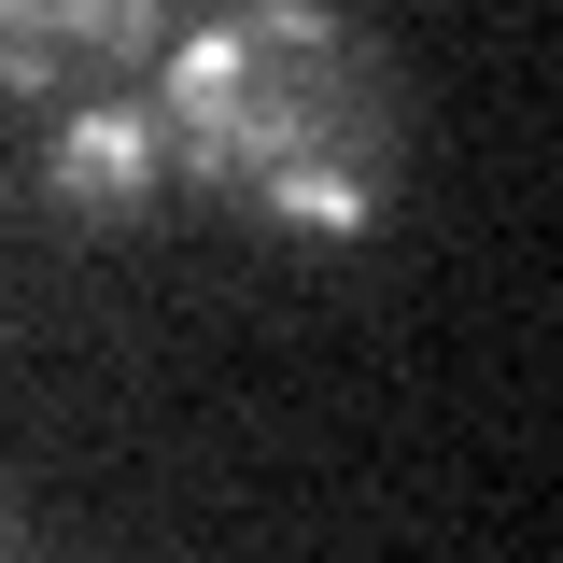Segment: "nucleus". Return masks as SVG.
Masks as SVG:
<instances>
[{
	"label": "nucleus",
	"instance_id": "obj_2",
	"mask_svg": "<svg viewBox=\"0 0 563 563\" xmlns=\"http://www.w3.org/2000/svg\"><path fill=\"white\" fill-rule=\"evenodd\" d=\"M141 57H155V0H0V85L29 99H99Z\"/></svg>",
	"mask_w": 563,
	"mask_h": 563
},
{
	"label": "nucleus",
	"instance_id": "obj_1",
	"mask_svg": "<svg viewBox=\"0 0 563 563\" xmlns=\"http://www.w3.org/2000/svg\"><path fill=\"white\" fill-rule=\"evenodd\" d=\"M155 141L211 198H254L268 225L352 240L380 198V155H395V99L352 57V29H324L310 0H254V14H225L169 57Z\"/></svg>",
	"mask_w": 563,
	"mask_h": 563
},
{
	"label": "nucleus",
	"instance_id": "obj_3",
	"mask_svg": "<svg viewBox=\"0 0 563 563\" xmlns=\"http://www.w3.org/2000/svg\"><path fill=\"white\" fill-rule=\"evenodd\" d=\"M155 184H169V141H155V99H141V85H99V99H70V113H57V198H70V211L128 225Z\"/></svg>",
	"mask_w": 563,
	"mask_h": 563
}]
</instances>
